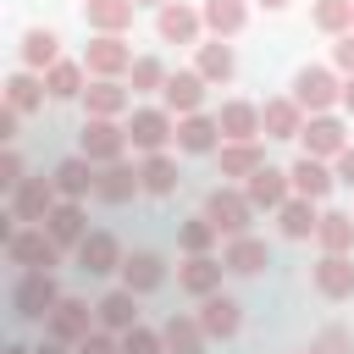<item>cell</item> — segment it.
I'll return each instance as SVG.
<instances>
[{"label": "cell", "instance_id": "1", "mask_svg": "<svg viewBox=\"0 0 354 354\" xmlns=\"http://www.w3.org/2000/svg\"><path fill=\"white\" fill-rule=\"evenodd\" d=\"M11 304L22 321H50V310L61 304V288H55V271H22L17 288H11Z\"/></svg>", "mask_w": 354, "mask_h": 354}, {"label": "cell", "instance_id": "2", "mask_svg": "<svg viewBox=\"0 0 354 354\" xmlns=\"http://www.w3.org/2000/svg\"><path fill=\"white\" fill-rule=\"evenodd\" d=\"M171 138H177V116H171L166 105H138V111L127 116V144H133V149L155 155V149H166Z\"/></svg>", "mask_w": 354, "mask_h": 354}, {"label": "cell", "instance_id": "3", "mask_svg": "<svg viewBox=\"0 0 354 354\" xmlns=\"http://www.w3.org/2000/svg\"><path fill=\"white\" fill-rule=\"evenodd\" d=\"M293 100L304 105V116H321L343 100V83L332 77V66H299L293 72Z\"/></svg>", "mask_w": 354, "mask_h": 354}, {"label": "cell", "instance_id": "4", "mask_svg": "<svg viewBox=\"0 0 354 354\" xmlns=\"http://www.w3.org/2000/svg\"><path fill=\"white\" fill-rule=\"evenodd\" d=\"M122 149H127V127H116V116H88L83 122L77 155H88L94 166H111V160H122Z\"/></svg>", "mask_w": 354, "mask_h": 354}, {"label": "cell", "instance_id": "5", "mask_svg": "<svg viewBox=\"0 0 354 354\" xmlns=\"http://www.w3.org/2000/svg\"><path fill=\"white\" fill-rule=\"evenodd\" d=\"M6 260L22 266V271H55L61 266V243L50 238V227H28L6 243Z\"/></svg>", "mask_w": 354, "mask_h": 354}, {"label": "cell", "instance_id": "6", "mask_svg": "<svg viewBox=\"0 0 354 354\" xmlns=\"http://www.w3.org/2000/svg\"><path fill=\"white\" fill-rule=\"evenodd\" d=\"M138 55H133V44L122 39V33H94L88 39V50H83V66H88V77H127V66H133Z\"/></svg>", "mask_w": 354, "mask_h": 354}, {"label": "cell", "instance_id": "7", "mask_svg": "<svg viewBox=\"0 0 354 354\" xmlns=\"http://www.w3.org/2000/svg\"><path fill=\"white\" fill-rule=\"evenodd\" d=\"M205 216L216 221V232H221V238H243V232H249L254 205H249V194H243V188H210Z\"/></svg>", "mask_w": 354, "mask_h": 354}, {"label": "cell", "instance_id": "8", "mask_svg": "<svg viewBox=\"0 0 354 354\" xmlns=\"http://www.w3.org/2000/svg\"><path fill=\"white\" fill-rule=\"evenodd\" d=\"M61 205V188H55V177H22L17 188H11V210L22 216V221H50V210Z\"/></svg>", "mask_w": 354, "mask_h": 354}, {"label": "cell", "instance_id": "9", "mask_svg": "<svg viewBox=\"0 0 354 354\" xmlns=\"http://www.w3.org/2000/svg\"><path fill=\"white\" fill-rule=\"evenodd\" d=\"M299 144H304V155H315V160H337L343 149H348V133H343V122L337 116H310L304 122V133H299Z\"/></svg>", "mask_w": 354, "mask_h": 354}, {"label": "cell", "instance_id": "10", "mask_svg": "<svg viewBox=\"0 0 354 354\" xmlns=\"http://www.w3.org/2000/svg\"><path fill=\"white\" fill-rule=\"evenodd\" d=\"M44 326H50V337H55V343H77V337H88V332L100 326V315H94L83 299H66V293H61V304L50 310V321H44Z\"/></svg>", "mask_w": 354, "mask_h": 354}, {"label": "cell", "instance_id": "11", "mask_svg": "<svg viewBox=\"0 0 354 354\" xmlns=\"http://www.w3.org/2000/svg\"><path fill=\"white\" fill-rule=\"evenodd\" d=\"M199 28H205V17H199L194 6H183V0H166V6L155 11V33H160L166 44H199Z\"/></svg>", "mask_w": 354, "mask_h": 354}, {"label": "cell", "instance_id": "12", "mask_svg": "<svg viewBox=\"0 0 354 354\" xmlns=\"http://www.w3.org/2000/svg\"><path fill=\"white\" fill-rule=\"evenodd\" d=\"M243 194H249L254 210H282V205L293 199V177L277 171V166H260L254 177H243Z\"/></svg>", "mask_w": 354, "mask_h": 354}, {"label": "cell", "instance_id": "13", "mask_svg": "<svg viewBox=\"0 0 354 354\" xmlns=\"http://www.w3.org/2000/svg\"><path fill=\"white\" fill-rule=\"evenodd\" d=\"M122 243L111 238V232H88L83 243H77V271L83 277H111V271H122Z\"/></svg>", "mask_w": 354, "mask_h": 354}, {"label": "cell", "instance_id": "14", "mask_svg": "<svg viewBox=\"0 0 354 354\" xmlns=\"http://www.w3.org/2000/svg\"><path fill=\"white\" fill-rule=\"evenodd\" d=\"M221 271H227V260H216V254H188V260L177 266V288L194 293V299H210V293H221Z\"/></svg>", "mask_w": 354, "mask_h": 354}, {"label": "cell", "instance_id": "15", "mask_svg": "<svg viewBox=\"0 0 354 354\" xmlns=\"http://www.w3.org/2000/svg\"><path fill=\"white\" fill-rule=\"evenodd\" d=\"M304 122H310V116H304V105H299L293 94H282V100H266V105H260V133H266V138H299V133H304Z\"/></svg>", "mask_w": 354, "mask_h": 354}, {"label": "cell", "instance_id": "16", "mask_svg": "<svg viewBox=\"0 0 354 354\" xmlns=\"http://www.w3.org/2000/svg\"><path fill=\"white\" fill-rule=\"evenodd\" d=\"M177 149L183 155H216L221 149V122L194 111V116H177Z\"/></svg>", "mask_w": 354, "mask_h": 354}, {"label": "cell", "instance_id": "17", "mask_svg": "<svg viewBox=\"0 0 354 354\" xmlns=\"http://www.w3.org/2000/svg\"><path fill=\"white\" fill-rule=\"evenodd\" d=\"M310 277L321 299H354V254H321Z\"/></svg>", "mask_w": 354, "mask_h": 354}, {"label": "cell", "instance_id": "18", "mask_svg": "<svg viewBox=\"0 0 354 354\" xmlns=\"http://www.w3.org/2000/svg\"><path fill=\"white\" fill-rule=\"evenodd\" d=\"M133 194H144V177H138V166H127V160H111V166H100L94 199H105V205H127Z\"/></svg>", "mask_w": 354, "mask_h": 354}, {"label": "cell", "instance_id": "19", "mask_svg": "<svg viewBox=\"0 0 354 354\" xmlns=\"http://www.w3.org/2000/svg\"><path fill=\"white\" fill-rule=\"evenodd\" d=\"M221 260H227V271H232V277H260V271L271 266V249H266V238L243 232V238H227Z\"/></svg>", "mask_w": 354, "mask_h": 354}, {"label": "cell", "instance_id": "20", "mask_svg": "<svg viewBox=\"0 0 354 354\" xmlns=\"http://www.w3.org/2000/svg\"><path fill=\"white\" fill-rule=\"evenodd\" d=\"M160 105H166L171 116H194V111L205 105V77H199V72H171L166 88H160Z\"/></svg>", "mask_w": 354, "mask_h": 354}, {"label": "cell", "instance_id": "21", "mask_svg": "<svg viewBox=\"0 0 354 354\" xmlns=\"http://www.w3.org/2000/svg\"><path fill=\"white\" fill-rule=\"evenodd\" d=\"M160 282H166V260H160V254H149V249H133V254L122 260V288H133L138 299H144V293H155Z\"/></svg>", "mask_w": 354, "mask_h": 354}, {"label": "cell", "instance_id": "22", "mask_svg": "<svg viewBox=\"0 0 354 354\" xmlns=\"http://www.w3.org/2000/svg\"><path fill=\"white\" fill-rule=\"evenodd\" d=\"M199 326L210 332V337H238V326H243V310H238V299H227V293H210V299H199Z\"/></svg>", "mask_w": 354, "mask_h": 354}, {"label": "cell", "instance_id": "23", "mask_svg": "<svg viewBox=\"0 0 354 354\" xmlns=\"http://www.w3.org/2000/svg\"><path fill=\"white\" fill-rule=\"evenodd\" d=\"M83 105H88V116H122L133 105V88H122V77H88Z\"/></svg>", "mask_w": 354, "mask_h": 354}, {"label": "cell", "instance_id": "24", "mask_svg": "<svg viewBox=\"0 0 354 354\" xmlns=\"http://www.w3.org/2000/svg\"><path fill=\"white\" fill-rule=\"evenodd\" d=\"M216 166H221V177H254V171L266 166V149H260V138H238V144L221 138Z\"/></svg>", "mask_w": 354, "mask_h": 354}, {"label": "cell", "instance_id": "25", "mask_svg": "<svg viewBox=\"0 0 354 354\" xmlns=\"http://www.w3.org/2000/svg\"><path fill=\"white\" fill-rule=\"evenodd\" d=\"M50 177H55L61 199H88V194H94V183H100V171H94V160H88V155H66Z\"/></svg>", "mask_w": 354, "mask_h": 354}, {"label": "cell", "instance_id": "26", "mask_svg": "<svg viewBox=\"0 0 354 354\" xmlns=\"http://www.w3.org/2000/svg\"><path fill=\"white\" fill-rule=\"evenodd\" d=\"M50 238L61 243V249H77L83 238H88V216H83V199H61L55 210H50Z\"/></svg>", "mask_w": 354, "mask_h": 354}, {"label": "cell", "instance_id": "27", "mask_svg": "<svg viewBox=\"0 0 354 354\" xmlns=\"http://www.w3.org/2000/svg\"><path fill=\"white\" fill-rule=\"evenodd\" d=\"M94 315H100V326H105V332H116V337H122V332H133V326H138V293H133V288H116V293H105V299L94 304Z\"/></svg>", "mask_w": 354, "mask_h": 354}, {"label": "cell", "instance_id": "28", "mask_svg": "<svg viewBox=\"0 0 354 354\" xmlns=\"http://www.w3.org/2000/svg\"><path fill=\"white\" fill-rule=\"evenodd\" d=\"M133 11H138V0H83V22L94 33H127Z\"/></svg>", "mask_w": 354, "mask_h": 354}, {"label": "cell", "instance_id": "29", "mask_svg": "<svg viewBox=\"0 0 354 354\" xmlns=\"http://www.w3.org/2000/svg\"><path fill=\"white\" fill-rule=\"evenodd\" d=\"M288 177H293V194H304V199H326L332 183H337V171H332L326 160H315V155H299Z\"/></svg>", "mask_w": 354, "mask_h": 354}, {"label": "cell", "instance_id": "30", "mask_svg": "<svg viewBox=\"0 0 354 354\" xmlns=\"http://www.w3.org/2000/svg\"><path fill=\"white\" fill-rule=\"evenodd\" d=\"M160 337H166V354H205V343H210V332L199 326V315H166Z\"/></svg>", "mask_w": 354, "mask_h": 354}, {"label": "cell", "instance_id": "31", "mask_svg": "<svg viewBox=\"0 0 354 354\" xmlns=\"http://www.w3.org/2000/svg\"><path fill=\"white\" fill-rule=\"evenodd\" d=\"M61 61V33L55 28H28L22 33V66L28 72H50Z\"/></svg>", "mask_w": 354, "mask_h": 354}, {"label": "cell", "instance_id": "32", "mask_svg": "<svg viewBox=\"0 0 354 354\" xmlns=\"http://www.w3.org/2000/svg\"><path fill=\"white\" fill-rule=\"evenodd\" d=\"M194 72H199L205 83H227V77L238 72V55H232V44H227V39H210V44H199V50H194Z\"/></svg>", "mask_w": 354, "mask_h": 354}, {"label": "cell", "instance_id": "33", "mask_svg": "<svg viewBox=\"0 0 354 354\" xmlns=\"http://www.w3.org/2000/svg\"><path fill=\"white\" fill-rule=\"evenodd\" d=\"M216 122H221V138H227V144L260 138V105H249V100H227V105L216 111Z\"/></svg>", "mask_w": 354, "mask_h": 354}, {"label": "cell", "instance_id": "34", "mask_svg": "<svg viewBox=\"0 0 354 354\" xmlns=\"http://www.w3.org/2000/svg\"><path fill=\"white\" fill-rule=\"evenodd\" d=\"M44 94H50V88H44V72H28V66H22V72H11V77H6V105H11V111H22V116H28V111H39V105H44Z\"/></svg>", "mask_w": 354, "mask_h": 354}, {"label": "cell", "instance_id": "35", "mask_svg": "<svg viewBox=\"0 0 354 354\" xmlns=\"http://www.w3.org/2000/svg\"><path fill=\"white\" fill-rule=\"evenodd\" d=\"M138 177H144V194H155V199H166V194H177V183H183V171H177V160H171L166 149H155V155H144V166H138Z\"/></svg>", "mask_w": 354, "mask_h": 354}, {"label": "cell", "instance_id": "36", "mask_svg": "<svg viewBox=\"0 0 354 354\" xmlns=\"http://www.w3.org/2000/svg\"><path fill=\"white\" fill-rule=\"evenodd\" d=\"M277 227H282V238H315V227H321V216H315V199H304V194H293L282 210H277Z\"/></svg>", "mask_w": 354, "mask_h": 354}, {"label": "cell", "instance_id": "37", "mask_svg": "<svg viewBox=\"0 0 354 354\" xmlns=\"http://www.w3.org/2000/svg\"><path fill=\"white\" fill-rule=\"evenodd\" d=\"M44 88H50V100H83L88 66H83V61H55V66L44 72Z\"/></svg>", "mask_w": 354, "mask_h": 354}, {"label": "cell", "instance_id": "38", "mask_svg": "<svg viewBox=\"0 0 354 354\" xmlns=\"http://www.w3.org/2000/svg\"><path fill=\"white\" fill-rule=\"evenodd\" d=\"M315 243H321V254H354V216L326 210L315 227Z\"/></svg>", "mask_w": 354, "mask_h": 354}, {"label": "cell", "instance_id": "39", "mask_svg": "<svg viewBox=\"0 0 354 354\" xmlns=\"http://www.w3.org/2000/svg\"><path fill=\"white\" fill-rule=\"evenodd\" d=\"M199 17H205V28H210L216 39H232V33L249 22V6H243V0H205Z\"/></svg>", "mask_w": 354, "mask_h": 354}, {"label": "cell", "instance_id": "40", "mask_svg": "<svg viewBox=\"0 0 354 354\" xmlns=\"http://www.w3.org/2000/svg\"><path fill=\"white\" fill-rule=\"evenodd\" d=\"M310 22L321 33H332V39H343V33H354V0H315Z\"/></svg>", "mask_w": 354, "mask_h": 354}, {"label": "cell", "instance_id": "41", "mask_svg": "<svg viewBox=\"0 0 354 354\" xmlns=\"http://www.w3.org/2000/svg\"><path fill=\"white\" fill-rule=\"evenodd\" d=\"M221 232H216V221L210 216H194V221H183L177 227V249L183 254H210V243H216Z\"/></svg>", "mask_w": 354, "mask_h": 354}, {"label": "cell", "instance_id": "42", "mask_svg": "<svg viewBox=\"0 0 354 354\" xmlns=\"http://www.w3.org/2000/svg\"><path fill=\"white\" fill-rule=\"evenodd\" d=\"M166 77H171V72H166L155 55H138V61L127 66V83H133V94H160V88H166Z\"/></svg>", "mask_w": 354, "mask_h": 354}, {"label": "cell", "instance_id": "43", "mask_svg": "<svg viewBox=\"0 0 354 354\" xmlns=\"http://www.w3.org/2000/svg\"><path fill=\"white\" fill-rule=\"evenodd\" d=\"M122 354H166V337L155 332V326H133V332H122Z\"/></svg>", "mask_w": 354, "mask_h": 354}, {"label": "cell", "instance_id": "44", "mask_svg": "<svg viewBox=\"0 0 354 354\" xmlns=\"http://www.w3.org/2000/svg\"><path fill=\"white\" fill-rule=\"evenodd\" d=\"M310 354H354V332L348 326H321L310 337Z\"/></svg>", "mask_w": 354, "mask_h": 354}, {"label": "cell", "instance_id": "45", "mask_svg": "<svg viewBox=\"0 0 354 354\" xmlns=\"http://www.w3.org/2000/svg\"><path fill=\"white\" fill-rule=\"evenodd\" d=\"M72 354H122V337H116V332H105V326H94L88 337H77V343H72Z\"/></svg>", "mask_w": 354, "mask_h": 354}, {"label": "cell", "instance_id": "46", "mask_svg": "<svg viewBox=\"0 0 354 354\" xmlns=\"http://www.w3.org/2000/svg\"><path fill=\"white\" fill-rule=\"evenodd\" d=\"M17 183H22V155H17V149H11V144H6V155H0V188H6V194H11V188H17Z\"/></svg>", "mask_w": 354, "mask_h": 354}, {"label": "cell", "instance_id": "47", "mask_svg": "<svg viewBox=\"0 0 354 354\" xmlns=\"http://www.w3.org/2000/svg\"><path fill=\"white\" fill-rule=\"evenodd\" d=\"M332 66H337L343 77H354V33H343V39L332 44Z\"/></svg>", "mask_w": 354, "mask_h": 354}, {"label": "cell", "instance_id": "48", "mask_svg": "<svg viewBox=\"0 0 354 354\" xmlns=\"http://www.w3.org/2000/svg\"><path fill=\"white\" fill-rule=\"evenodd\" d=\"M17 122H22V111L0 105V144H17Z\"/></svg>", "mask_w": 354, "mask_h": 354}, {"label": "cell", "instance_id": "49", "mask_svg": "<svg viewBox=\"0 0 354 354\" xmlns=\"http://www.w3.org/2000/svg\"><path fill=\"white\" fill-rule=\"evenodd\" d=\"M332 171H337V183H348V188H354V144H348V149L332 160Z\"/></svg>", "mask_w": 354, "mask_h": 354}, {"label": "cell", "instance_id": "50", "mask_svg": "<svg viewBox=\"0 0 354 354\" xmlns=\"http://www.w3.org/2000/svg\"><path fill=\"white\" fill-rule=\"evenodd\" d=\"M337 105H343V111L354 116V77H343V100H337Z\"/></svg>", "mask_w": 354, "mask_h": 354}, {"label": "cell", "instance_id": "51", "mask_svg": "<svg viewBox=\"0 0 354 354\" xmlns=\"http://www.w3.org/2000/svg\"><path fill=\"white\" fill-rule=\"evenodd\" d=\"M39 354H72V343H55V337H50V343H44Z\"/></svg>", "mask_w": 354, "mask_h": 354}, {"label": "cell", "instance_id": "52", "mask_svg": "<svg viewBox=\"0 0 354 354\" xmlns=\"http://www.w3.org/2000/svg\"><path fill=\"white\" fill-rule=\"evenodd\" d=\"M6 354H39V348H22V343H11V348H6Z\"/></svg>", "mask_w": 354, "mask_h": 354}, {"label": "cell", "instance_id": "53", "mask_svg": "<svg viewBox=\"0 0 354 354\" xmlns=\"http://www.w3.org/2000/svg\"><path fill=\"white\" fill-rule=\"evenodd\" d=\"M260 6H266V11H282V6H288V0H260Z\"/></svg>", "mask_w": 354, "mask_h": 354}, {"label": "cell", "instance_id": "54", "mask_svg": "<svg viewBox=\"0 0 354 354\" xmlns=\"http://www.w3.org/2000/svg\"><path fill=\"white\" fill-rule=\"evenodd\" d=\"M138 6H155V11H160V6H166V0H138Z\"/></svg>", "mask_w": 354, "mask_h": 354}]
</instances>
